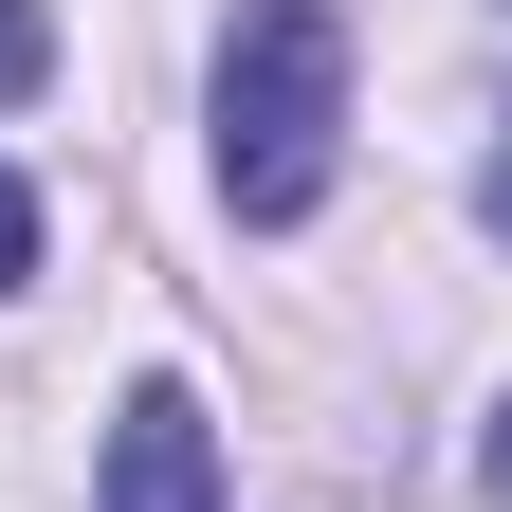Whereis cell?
Here are the masks:
<instances>
[{"instance_id": "cell-6", "label": "cell", "mask_w": 512, "mask_h": 512, "mask_svg": "<svg viewBox=\"0 0 512 512\" xmlns=\"http://www.w3.org/2000/svg\"><path fill=\"white\" fill-rule=\"evenodd\" d=\"M494 494H512V403H494Z\"/></svg>"}, {"instance_id": "cell-3", "label": "cell", "mask_w": 512, "mask_h": 512, "mask_svg": "<svg viewBox=\"0 0 512 512\" xmlns=\"http://www.w3.org/2000/svg\"><path fill=\"white\" fill-rule=\"evenodd\" d=\"M37 74H55V37H37V0H0V110H19Z\"/></svg>"}, {"instance_id": "cell-2", "label": "cell", "mask_w": 512, "mask_h": 512, "mask_svg": "<svg viewBox=\"0 0 512 512\" xmlns=\"http://www.w3.org/2000/svg\"><path fill=\"white\" fill-rule=\"evenodd\" d=\"M92 512H220V439H202L183 384H128L110 403V494Z\"/></svg>"}, {"instance_id": "cell-4", "label": "cell", "mask_w": 512, "mask_h": 512, "mask_svg": "<svg viewBox=\"0 0 512 512\" xmlns=\"http://www.w3.org/2000/svg\"><path fill=\"white\" fill-rule=\"evenodd\" d=\"M19 275H37V202L0 183V293H19Z\"/></svg>"}, {"instance_id": "cell-1", "label": "cell", "mask_w": 512, "mask_h": 512, "mask_svg": "<svg viewBox=\"0 0 512 512\" xmlns=\"http://www.w3.org/2000/svg\"><path fill=\"white\" fill-rule=\"evenodd\" d=\"M330 165H348V19L330 0H238V37H220V202L275 238L330 202Z\"/></svg>"}, {"instance_id": "cell-5", "label": "cell", "mask_w": 512, "mask_h": 512, "mask_svg": "<svg viewBox=\"0 0 512 512\" xmlns=\"http://www.w3.org/2000/svg\"><path fill=\"white\" fill-rule=\"evenodd\" d=\"M476 220H494V238H512V147H494V165H476Z\"/></svg>"}]
</instances>
